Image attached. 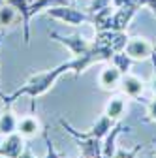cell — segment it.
<instances>
[{
    "instance_id": "obj_1",
    "label": "cell",
    "mask_w": 156,
    "mask_h": 158,
    "mask_svg": "<svg viewBox=\"0 0 156 158\" xmlns=\"http://www.w3.org/2000/svg\"><path fill=\"white\" fill-rule=\"evenodd\" d=\"M47 13H49L51 17H55V19H60V21L68 23V25H73V27H77V25H81V23L88 21V17H87L83 11L73 10V8H64V6L49 8Z\"/></svg>"
},
{
    "instance_id": "obj_2",
    "label": "cell",
    "mask_w": 156,
    "mask_h": 158,
    "mask_svg": "<svg viewBox=\"0 0 156 158\" xmlns=\"http://www.w3.org/2000/svg\"><path fill=\"white\" fill-rule=\"evenodd\" d=\"M23 154V139L19 134H10L4 143H0V156L19 158Z\"/></svg>"
},
{
    "instance_id": "obj_3",
    "label": "cell",
    "mask_w": 156,
    "mask_h": 158,
    "mask_svg": "<svg viewBox=\"0 0 156 158\" xmlns=\"http://www.w3.org/2000/svg\"><path fill=\"white\" fill-rule=\"evenodd\" d=\"M53 38H56L58 42H62L66 47H70V51L75 55V56H81V55H85L88 49H90V45L85 42V40L81 38V36H70V38H62V36H58V34H53Z\"/></svg>"
},
{
    "instance_id": "obj_4",
    "label": "cell",
    "mask_w": 156,
    "mask_h": 158,
    "mask_svg": "<svg viewBox=\"0 0 156 158\" xmlns=\"http://www.w3.org/2000/svg\"><path fill=\"white\" fill-rule=\"evenodd\" d=\"M119 77H121L119 75V68H107L100 75V85L105 87V89H111V87H115L117 81H119Z\"/></svg>"
},
{
    "instance_id": "obj_5",
    "label": "cell",
    "mask_w": 156,
    "mask_h": 158,
    "mask_svg": "<svg viewBox=\"0 0 156 158\" xmlns=\"http://www.w3.org/2000/svg\"><path fill=\"white\" fill-rule=\"evenodd\" d=\"M126 51H128V55L139 58V56H147L149 45H147L145 42H141V40H133V42H130V44L126 45Z\"/></svg>"
},
{
    "instance_id": "obj_6",
    "label": "cell",
    "mask_w": 156,
    "mask_h": 158,
    "mask_svg": "<svg viewBox=\"0 0 156 158\" xmlns=\"http://www.w3.org/2000/svg\"><path fill=\"white\" fill-rule=\"evenodd\" d=\"M15 128H17V121L13 118L11 113H4L2 117H0V134L10 135V134L15 132Z\"/></svg>"
},
{
    "instance_id": "obj_7",
    "label": "cell",
    "mask_w": 156,
    "mask_h": 158,
    "mask_svg": "<svg viewBox=\"0 0 156 158\" xmlns=\"http://www.w3.org/2000/svg\"><path fill=\"white\" fill-rule=\"evenodd\" d=\"M17 128H19V132H21V135H34L38 132V121L32 118V117H27V118H23V121L17 124Z\"/></svg>"
},
{
    "instance_id": "obj_8",
    "label": "cell",
    "mask_w": 156,
    "mask_h": 158,
    "mask_svg": "<svg viewBox=\"0 0 156 158\" xmlns=\"http://www.w3.org/2000/svg\"><path fill=\"white\" fill-rule=\"evenodd\" d=\"M17 17V10L10 4H4L0 8V25H11Z\"/></svg>"
},
{
    "instance_id": "obj_9",
    "label": "cell",
    "mask_w": 156,
    "mask_h": 158,
    "mask_svg": "<svg viewBox=\"0 0 156 158\" xmlns=\"http://www.w3.org/2000/svg\"><path fill=\"white\" fill-rule=\"evenodd\" d=\"M122 109H124V102L119 100V98H115V100H111L109 106H107V117H109V118L121 117V115H122Z\"/></svg>"
},
{
    "instance_id": "obj_10",
    "label": "cell",
    "mask_w": 156,
    "mask_h": 158,
    "mask_svg": "<svg viewBox=\"0 0 156 158\" xmlns=\"http://www.w3.org/2000/svg\"><path fill=\"white\" fill-rule=\"evenodd\" d=\"M124 90L132 96H135L139 90H141V83L138 81V79H133V77H126L124 79Z\"/></svg>"
},
{
    "instance_id": "obj_11",
    "label": "cell",
    "mask_w": 156,
    "mask_h": 158,
    "mask_svg": "<svg viewBox=\"0 0 156 158\" xmlns=\"http://www.w3.org/2000/svg\"><path fill=\"white\" fill-rule=\"evenodd\" d=\"M107 2H109V0H94L92 6H90V10L92 11H100V10H104L107 6Z\"/></svg>"
},
{
    "instance_id": "obj_12",
    "label": "cell",
    "mask_w": 156,
    "mask_h": 158,
    "mask_svg": "<svg viewBox=\"0 0 156 158\" xmlns=\"http://www.w3.org/2000/svg\"><path fill=\"white\" fill-rule=\"evenodd\" d=\"M115 62L121 66V70H126L128 68V58L124 55H115Z\"/></svg>"
},
{
    "instance_id": "obj_13",
    "label": "cell",
    "mask_w": 156,
    "mask_h": 158,
    "mask_svg": "<svg viewBox=\"0 0 156 158\" xmlns=\"http://www.w3.org/2000/svg\"><path fill=\"white\" fill-rule=\"evenodd\" d=\"M47 145H49V151H47V156H45V158H58V154L55 152V149H53V145H51L49 139H47Z\"/></svg>"
},
{
    "instance_id": "obj_14",
    "label": "cell",
    "mask_w": 156,
    "mask_h": 158,
    "mask_svg": "<svg viewBox=\"0 0 156 158\" xmlns=\"http://www.w3.org/2000/svg\"><path fill=\"white\" fill-rule=\"evenodd\" d=\"M19 158H34V156L30 154V151H25V152H23L21 156H19Z\"/></svg>"
},
{
    "instance_id": "obj_15",
    "label": "cell",
    "mask_w": 156,
    "mask_h": 158,
    "mask_svg": "<svg viewBox=\"0 0 156 158\" xmlns=\"http://www.w3.org/2000/svg\"><path fill=\"white\" fill-rule=\"evenodd\" d=\"M0 143H2V134H0Z\"/></svg>"
}]
</instances>
